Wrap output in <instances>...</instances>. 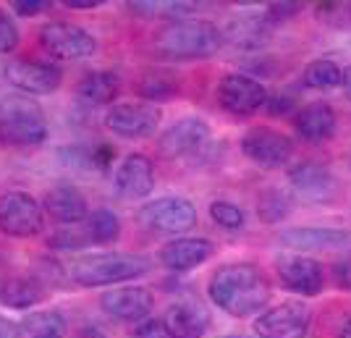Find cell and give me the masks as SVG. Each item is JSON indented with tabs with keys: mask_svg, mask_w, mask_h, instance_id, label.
<instances>
[{
	"mask_svg": "<svg viewBox=\"0 0 351 338\" xmlns=\"http://www.w3.org/2000/svg\"><path fill=\"white\" fill-rule=\"evenodd\" d=\"M280 283L299 296H317L325 286V270L317 260L302 254H286L276 263Z\"/></svg>",
	"mask_w": 351,
	"mask_h": 338,
	"instance_id": "cell-13",
	"label": "cell"
},
{
	"mask_svg": "<svg viewBox=\"0 0 351 338\" xmlns=\"http://www.w3.org/2000/svg\"><path fill=\"white\" fill-rule=\"evenodd\" d=\"M218 103L231 116H252L267 103V89L247 74H226L218 84Z\"/></svg>",
	"mask_w": 351,
	"mask_h": 338,
	"instance_id": "cell-10",
	"label": "cell"
},
{
	"mask_svg": "<svg viewBox=\"0 0 351 338\" xmlns=\"http://www.w3.org/2000/svg\"><path fill=\"white\" fill-rule=\"evenodd\" d=\"M267 113L270 116H283V113H289L293 108V100L289 95H276V97H267Z\"/></svg>",
	"mask_w": 351,
	"mask_h": 338,
	"instance_id": "cell-36",
	"label": "cell"
},
{
	"mask_svg": "<svg viewBox=\"0 0 351 338\" xmlns=\"http://www.w3.org/2000/svg\"><path fill=\"white\" fill-rule=\"evenodd\" d=\"M47 139V118L29 95L0 97V145L3 147H37Z\"/></svg>",
	"mask_w": 351,
	"mask_h": 338,
	"instance_id": "cell-3",
	"label": "cell"
},
{
	"mask_svg": "<svg viewBox=\"0 0 351 338\" xmlns=\"http://www.w3.org/2000/svg\"><path fill=\"white\" fill-rule=\"evenodd\" d=\"M293 191H299L309 202H330L336 197V178L317 162H299L289 171Z\"/></svg>",
	"mask_w": 351,
	"mask_h": 338,
	"instance_id": "cell-18",
	"label": "cell"
},
{
	"mask_svg": "<svg viewBox=\"0 0 351 338\" xmlns=\"http://www.w3.org/2000/svg\"><path fill=\"white\" fill-rule=\"evenodd\" d=\"M312 323V312L302 302H283L278 307L260 312L254 333L260 338H304Z\"/></svg>",
	"mask_w": 351,
	"mask_h": 338,
	"instance_id": "cell-9",
	"label": "cell"
},
{
	"mask_svg": "<svg viewBox=\"0 0 351 338\" xmlns=\"http://www.w3.org/2000/svg\"><path fill=\"white\" fill-rule=\"evenodd\" d=\"M121 79L113 71H92L76 84V100L87 108H100L116 100Z\"/></svg>",
	"mask_w": 351,
	"mask_h": 338,
	"instance_id": "cell-24",
	"label": "cell"
},
{
	"mask_svg": "<svg viewBox=\"0 0 351 338\" xmlns=\"http://www.w3.org/2000/svg\"><path fill=\"white\" fill-rule=\"evenodd\" d=\"M210 218L223 228H228V231H239L244 226V210L231 205V202H213L210 205Z\"/></svg>",
	"mask_w": 351,
	"mask_h": 338,
	"instance_id": "cell-31",
	"label": "cell"
},
{
	"mask_svg": "<svg viewBox=\"0 0 351 338\" xmlns=\"http://www.w3.org/2000/svg\"><path fill=\"white\" fill-rule=\"evenodd\" d=\"M341 338H351V317L346 320V325H343V330H341Z\"/></svg>",
	"mask_w": 351,
	"mask_h": 338,
	"instance_id": "cell-43",
	"label": "cell"
},
{
	"mask_svg": "<svg viewBox=\"0 0 351 338\" xmlns=\"http://www.w3.org/2000/svg\"><path fill=\"white\" fill-rule=\"evenodd\" d=\"M45 207L27 191H5L0 197V231L16 239L43 234Z\"/></svg>",
	"mask_w": 351,
	"mask_h": 338,
	"instance_id": "cell-5",
	"label": "cell"
},
{
	"mask_svg": "<svg viewBox=\"0 0 351 338\" xmlns=\"http://www.w3.org/2000/svg\"><path fill=\"white\" fill-rule=\"evenodd\" d=\"M241 152L247 155L254 165L263 168H280L291 160L293 142L286 134L276 132L270 126H254L244 134L241 139Z\"/></svg>",
	"mask_w": 351,
	"mask_h": 338,
	"instance_id": "cell-11",
	"label": "cell"
},
{
	"mask_svg": "<svg viewBox=\"0 0 351 338\" xmlns=\"http://www.w3.org/2000/svg\"><path fill=\"white\" fill-rule=\"evenodd\" d=\"M76 338H105L103 330L100 328H95V325H84V328H79L76 330Z\"/></svg>",
	"mask_w": 351,
	"mask_h": 338,
	"instance_id": "cell-40",
	"label": "cell"
},
{
	"mask_svg": "<svg viewBox=\"0 0 351 338\" xmlns=\"http://www.w3.org/2000/svg\"><path fill=\"white\" fill-rule=\"evenodd\" d=\"M213 254V241L207 239H194V236H184V239H173L160 250V263L168 267L171 273H186L194 270L197 265L210 260Z\"/></svg>",
	"mask_w": 351,
	"mask_h": 338,
	"instance_id": "cell-19",
	"label": "cell"
},
{
	"mask_svg": "<svg viewBox=\"0 0 351 338\" xmlns=\"http://www.w3.org/2000/svg\"><path fill=\"white\" fill-rule=\"evenodd\" d=\"M45 338H60V336H45Z\"/></svg>",
	"mask_w": 351,
	"mask_h": 338,
	"instance_id": "cell-45",
	"label": "cell"
},
{
	"mask_svg": "<svg viewBox=\"0 0 351 338\" xmlns=\"http://www.w3.org/2000/svg\"><path fill=\"white\" fill-rule=\"evenodd\" d=\"M0 338H21V333H19V328L14 323L0 317Z\"/></svg>",
	"mask_w": 351,
	"mask_h": 338,
	"instance_id": "cell-39",
	"label": "cell"
},
{
	"mask_svg": "<svg viewBox=\"0 0 351 338\" xmlns=\"http://www.w3.org/2000/svg\"><path fill=\"white\" fill-rule=\"evenodd\" d=\"M139 221L147 231L186 234L197 226V207L184 197H160L139 210Z\"/></svg>",
	"mask_w": 351,
	"mask_h": 338,
	"instance_id": "cell-6",
	"label": "cell"
},
{
	"mask_svg": "<svg viewBox=\"0 0 351 338\" xmlns=\"http://www.w3.org/2000/svg\"><path fill=\"white\" fill-rule=\"evenodd\" d=\"M226 338H249V336H226Z\"/></svg>",
	"mask_w": 351,
	"mask_h": 338,
	"instance_id": "cell-44",
	"label": "cell"
},
{
	"mask_svg": "<svg viewBox=\"0 0 351 338\" xmlns=\"http://www.w3.org/2000/svg\"><path fill=\"white\" fill-rule=\"evenodd\" d=\"M5 79L24 95H50L60 87L63 71L43 60H14L5 69Z\"/></svg>",
	"mask_w": 351,
	"mask_h": 338,
	"instance_id": "cell-14",
	"label": "cell"
},
{
	"mask_svg": "<svg viewBox=\"0 0 351 338\" xmlns=\"http://www.w3.org/2000/svg\"><path fill=\"white\" fill-rule=\"evenodd\" d=\"M280 244L302 252H343L351 250V231H343V228H320V226L291 228V231L280 234Z\"/></svg>",
	"mask_w": 351,
	"mask_h": 338,
	"instance_id": "cell-15",
	"label": "cell"
},
{
	"mask_svg": "<svg viewBox=\"0 0 351 338\" xmlns=\"http://www.w3.org/2000/svg\"><path fill=\"white\" fill-rule=\"evenodd\" d=\"M341 84H343V92H346V97L351 100V66L346 69V71H343V82H341Z\"/></svg>",
	"mask_w": 351,
	"mask_h": 338,
	"instance_id": "cell-42",
	"label": "cell"
},
{
	"mask_svg": "<svg viewBox=\"0 0 351 338\" xmlns=\"http://www.w3.org/2000/svg\"><path fill=\"white\" fill-rule=\"evenodd\" d=\"M293 129L304 142L320 145L325 139H330L336 132V113L328 103H312L296 113Z\"/></svg>",
	"mask_w": 351,
	"mask_h": 338,
	"instance_id": "cell-22",
	"label": "cell"
},
{
	"mask_svg": "<svg viewBox=\"0 0 351 338\" xmlns=\"http://www.w3.org/2000/svg\"><path fill=\"white\" fill-rule=\"evenodd\" d=\"M162 323L173 338H202L207 333L210 317L205 309L194 302H176L165 309Z\"/></svg>",
	"mask_w": 351,
	"mask_h": 338,
	"instance_id": "cell-21",
	"label": "cell"
},
{
	"mask_svg": "<svg viewBox=\"0 0 351 338\" xmlns=\"http://www.w3.org/2000/svg\"><path fill=\"white\" fill-rule=\"evenodd\" d=\"M69 8H95L100 5V0H66Z\"/></svg>",
	"mask_w": 351,
	"mask_h": 338,
	"instance_id": "cell-41",
	"label": "cell"
},
{
	"mask_svg": "<svg viewBox=\"0 0 351 338\" xmlns=\"http://www.w3.org/2000/svg\"><path fill=\"white\" fill-rule=\"evenodd\" d=\"M24 330H27L32 338L60 336V333H63V320H60L58 315H50V312H43V315H29V317H27V323H24Z\"/></svg>",
	"mask_w": 351,
	"mask_h": 338,
	"instance_id": "cell-30",
	"label": "cell"
},
{
	"mask_svg": "<svg viewBox=\"0 0 351 338\" xmlns=\"http://www.w3.org/2000/svg\"><path fill=\"white\" fill-rule=\"evenodd\" d=\"M176 92H178L176 79H171V76H165V74H149L139 82V95L147 97V100H152V105L158 103V100L173 97Z\"/></svg>",
	"mask_w": 351,
	"mask_h": 338,
	"instance_id": "cell-28",
	"label": "cell"
},
{
	"mask_svg": "<svg viewBox=\"0 0 351 338\" xmlns=\"http://www.w3.org/2000/svg\"><path fill=\"white\" fill-rule=\"evenodd\" d=\"M149 260L139 257V254H92V257H82L69 267L71 276L79 286H113V283H123V280L139 278L149 273Z\"/></svg>",
	"mask_w": 351,
	"mask_h": 338,
	"instance_id": "cell-4",
	"label": "cell"
},
{
	"mask_svg": "<svg viewBox=\"0 0 351 338\" xmlns=\"http://www.w3.org/2000/svg\"><path fill=\"white\" fill-rule=\"evenodd\" d=\"M343 82V71L338 69V63L322 58L312 60L304 71V84L312 89H336Z\"/></svg>",
	"mask_w": 351,
	"mask_h": 338,
	"instance_id": "cell-27",
	"label": "cell"
},
{
	"mask_svg": "<svg viewBox=\"0 0 351 338\" xmlns=\"http://www.w3.org/2000/svg\"><path fill=\"white\" fill-rule=\"evenodd\" d=\"M273 24L265 16V11H254V14H241L239 19L228 21V27L223 32V40L234 43L236 47H263V43L270 37Z\"/></svg>",
	"mask_w": 351,
	"mask_h": 338,
	"instance_id": "cell-23",
	"label": "cell"
},
{
	"mask_svg": "<svg viewBox=\"0 0 351 338\" xmlns=\"http://www.w3.org/2000/svg\"><path fill=\"white\" fill-rule=\"evenodd\" d=\"M223 45V32L205 19H178L155 34V50L165 58L191 60L215 56Z\"/></svg>",
	"mask_w": 351,
	"mask_h": 338,
	"instance_id": "cell-2",
	"label": "cell"
},
{
	"mask_svg": "<svg viewBox=\"0 0 351 338\" xmlns=\"http://www.w3.org/2000/svg\"><path fill=\"white\" fill-rule=\"evenodd\" d=\"M43 299V286L29 276H14L0 283V302L14 309L34 307Z\"/></svg>",
	"mask_w": 351,
	"mask_h": 338,
	"instance_id": "cell-25",
	"label": "cell"
},
{
	"mask_svg": "<svg viewBox=\"0 0 351 338\" xmlns=\"http://www.w3.org/2000/svg\"><path fill=\"white\" fill-rule=\"evenodd\" d=\"M257 210H260V218L267 223H276L280 218H286L289 215V210H291V200L283 194V191H276V189H267L263 194V200L257 202Z\"/></svg>",
	"mask_w": 351,
	"mask_h": 338,
	"instance_id": "cell-29",
	"label": "cell"
},
{
	"mask_svg": "<svg viewBox=\"0 0 351 338\" xmlns=\"http://www.w3.org/2000/svg\"><path fill=\"white\" fill-rule=\"evenodd\" d=\"M207 291H210V299L231 317H249L267 304L270 283L257 265L231 263L213 273Z\"/></svg>",
	"mask_w": 351,
	"mask_h": 338,
	"instance_id": "cell-1",
	"label": "cell"
},
{
	"mask_svg": "<svg viewBox=\"0 0 351 338\" xmlns=\"http://www.w3.org/2000/svg\"><path fill=\"white\" fill-rule=\"evenodd\" d=\"M132 8L149 16H171L173 21H178V16H189L194 11L191 5H178V3H134Z\"/></svg>",
	"mask_w": 351,
	"mask_h": 338,
	"instance_id": "cell-32",
	"label": "cell"
},
{
	"mask_svg": "<svg viewBox=\"0 0 351 338\" xmlns=\"http://www.w3.org/2000/svg\"><path fill=\"white\" fill-rule=\"evenodd\" d=\"M121 234V221L116 213H110L108 207L92 210L87 218V239L89 244H110Z\"/></svg>",
	"mask_w": 351,
	"mask_h": 338,
	"instance_id": "cell-26",
	"label": "cell"
},
{
	"mask_svg": "<svg viewBox=\"0 0 351 338\" xmlns=\"http://www.w3.org/2000/svg\"><path fill=\"white\" fill-rule=\"evenodd\" d=\"M210 129L202 118H181L160 134L158 147L165 158H194L207 147Z\"/></svg>",
	"mask_w": 351,
	"mask_h": 338,
	"instance_id": "cell-12",
	"label": "cell"
},
{
	"mask_svg": "<svg viewBox=\"0 0 351 338\" xmlns=\"http://www.w3.org/2000/svg\"><path fill=\"white\" fill-rule=\"evenodd\" d=\"M293 14H299V5H296V3H276V5L265 8V16L270 19L273 27H276V24H283V21L291 19Z\"/></svg>",
	"mask_w": 351,
	"mask_h": 338,
	"instance_id": "cell-34",
	"label": "cell"
},
{
	"mask_svg": "<svg viewBox=\"0 0 351 338\" xmlns=\"http://www.w3.org/2000/svg\"><path fill=\"white\" fill-rule=\"evenodd\" d=\"M160 108L152 103H121L108 108L105 126L123 139H147L160 126Z\"/></svg>",
	"mask_w": 351,
	"mask_h": 338,
	"instance_id": "cell-8",
	"label": "cell"
},
{
	"mask_svg": "<svg viewBox=\"0 0 351 338\" xmlns=\"http://www.w3.org/2000/svg\"><path fill=\"white\" fill-rule=\"evenodd\" d=\"M19 40H21V34H19V27L14 24V19L5 11H0V56L16 50Z\"/></svg>",
	"mask_w": 351,
	"mask_h": 338,
	"instance_id": "cell-33",
	"label": "cell"
},
{
	"mask_svg": "<svg viewBox=\"0 0 351 338\" xmlns=\"http://www.w3.org/2000/svg\"><path fill=\"white\" fill-rule=\"evenodd\" d=\"M45 8H47L45 0H16L14 3V11L19 16H37L43 14Z\"/></svg>",
	"mask_w": 351,
	"mask_h": 338,
	"instance_id": "cell-37",
	"label": "cell"
},
{
	"mask_svg": "<svg viewBox=\"0 0 351 338\" xmlns=\"http://www.w3.org/2000/svg\"><path fill=\"white\" fill-rule=\"evenodd\" d=\"M40 45L58 60H82L97 50V40L69 21H50L40 29Z\"/></svg>",
	"mask_w": 351,
	"mask_h": 338,
	"instance_id": "cell-7",
	"label": "cell"
},
{
	"mask_svg": "<svg viewBox=\"0 0 351 338\" xmlns=\"http://www.w3.org/2000/svg\"><path fill=\"white\" fill-rule=\"evenodd\" d=\"M152 291L145 286H121L100 296V307L118 320H142L152 309Z\"/></svg>",
	"mask_w": 351,
	"mask_h": 338,
	"instance_id": "cell-16",
	"label": "cell"
},
{
	"mask_svg": "<svg viewBox=\"0 0 351 338\" xmlns=\"http://www.w3.org/2000/svg\"><path fill=\"white\" fill-rule=\"evenodd\" d=\"M45 213L58 223L66 226H76L84 223L89 218V205L84 200V194L73 186H56L45 194Z\"/></svg>",
	"mask_w": 351,
	"mask_h": 338,
	"instance_id": "cell-20",
	"label": "cell"
},
{
	"mask_svg": "<svg viewBox=\"0 0 351 338\" xmlns=\"http://www.w3.org/2000/svg\"><path fill=\"white\" fill-rule=\"evenodd\" d=\"M155 189V168L145 155H129L116 171V191L123 200H145Z\"/></svg>",
	"mask_w": 351,
	"mask_h": 338,
	"instance_id": "cell-17",
	"label": "cell"
},
{
	"mask_svg": "<svg viewBox=\"0 0 351 338\" xmlns=\"http://www.w3.org/2000/svg\"><path fill=\"white\" fill-rule=\"evenodd\" d=\"M113 158H116V152H113L110 147H100L97 152H95V160H97L100 168H108V162L113 160Z\"/></svg>",
	"mask_w": 351,
	"mask_h": 338,
	"instance_id": "cell-38",
	"label": "cell"
},
{
	"mask_svg": "<svg viewBox=\"0 0 351 338\" xmlns=\"http://www.w3.org/2000/svg\"><path fill=\"white\" fill-rule=\"evenodd\" d=\"M134 338H173V336L168 333V328H165L162 320H147V323H142L136 328Z\"/></svg>",
	"mask_w": 351,
	"mask_h": 338,
	"instance_id": "cell-35",
	"label": "cell"
}]
</instances>
